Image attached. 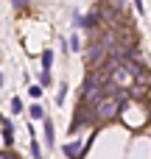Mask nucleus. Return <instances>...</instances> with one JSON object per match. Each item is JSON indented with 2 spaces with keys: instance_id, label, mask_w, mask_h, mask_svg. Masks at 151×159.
Segmentation results:
<instances>
[{
  "instance_id": "f257e3e1",
  "label": "nucleus",
  "mask_w": 151,
  "mask_h": 159,
  "mask_svg": "<svg viewBox=\"0 0 151 159\" xmlns=\"http://www.w3.org/2000/svg\"><path fill=\"white\" fill-rule=\"evenodd\" d=\"M115 112H118V103H115V101H104V98L98 101V115H101V117H112Z\"/></svg>"
},
{
  "instance_id": "f03ea898",
  "label": "nucleus",
  "mask_w": 151,
  "mask_h": 159,
  "mask_svg": "<svg viewBox=\"0 0 151 159\" xmlns=\"http://www.w3.org/2000/svg\"><path fill=\"white\" fill-rule=\"evenodd\" d=\"M45 145H48V148H53V145H56V134H53V123H50L48 117H45Z\"/></svg>"
},
{
  "instance_id": "7ed1b4c3",
  "label": "nucleus",
  "mask_w": 151,
  "mask_h": 159,
  "mask_svg": "<svg viewBox=\"0 0 151 159\" xmlns=\"http://www.w3.org/2000/svg\"><path fill=\"white\" fill-rule=\"evenodd\" d=\"M81 145H84V140H78V143H70V145H64V154L70 159H76L78 157V151H81Z\"/></svg>"
},
{
  "instance_id": "20e7f679",
  "label": "nucleus",
  "mask_w": 151,
  "mask_h": 159,
  "mask_svg": "<svg viewBox=\"0 0 151 159\" xmlns=\"http://www.w3.org/2000/svg\"><path fill=\"white\" fill-rule=\"evenodd\" d=\"M53 67V50H42V70Z\"/></svg>"
},
{
  "instance_id": "39448f33",
  "label": "nucleus",
  "mask_w": 151,
  "mask_h": 159,
  "mask_svg": "<svg viewBox=\"0 0 151 159\" xmlns=\"http://www.w3.org/2000/svg\"><path fill=\"white\" fill-rule=\"evenodd\" d=\"M28 115H31V117H34V120H45V109H42V106H39V103H34V106H31V109H28Z\"/></svg>"
},
{
  "instance_id": "423d86ee",
  "label": "nucleus",
  "mask_w": 151,
  "mask_h": 159,
  "mask_svg": "<svg viewBox=\"0 0 151 159\" xmlns=\"http://www.w3.org/2000/svg\"><path fill=\"white\" fill-rule=\"evenodd\" d=\"M31 157L42 159V148H39V140H36V137H31Z\"/></svg>"
},
{
  "instance_id": "0eeeda50",
  "label": "nucleus",
  "mask_w": 151,
  "mask_h": 159,
  "mask_svg": "<svg viewBox=\"0 0 151 159\" xmlns=\"http://www.w3.org/2000/svg\"><path fill=\"white\" fill-rule=\"evenodd\" d=\"M95 25H98V14H87V17H84V28H87V31H92Z\"/></svg>"
},
{
  "instance_id": "6e6552de",
  "label": "nucleus",
  "mask_w": 151,
  "mask_h": 159,
  "mask_svg": "<svg viewBox=\"0 0 151 159\" xmlns=\"http://www.w3.org/2000/svg\"><path fill=\"white\" fill-rule=\"evenodd\" d=\"M67 45H70V48H67V50H73V53H81V39H78V36H76V34H73V36H70V42H67Z\"/></svg>"
},
{
  "instance_id": "1a4fd4ad",
  "label": "nucleus",
  "mask_w": 151,
  "mask_h": 159,
  "mask_svg": "<svg viewBox=\"0 0 151 159\" xmlns=\"http://www.w3.org/2000/svg\"><path fill=\"white\" fill-rule=\"evenodd\" d=\"M64 98H67V84L62 81V87H59V92H56V106H62V103H64Z\"/></svg>"
},
{
  "instance_id": "9d476101",
  "label": "nucleus",
  "mask_w": 151,
  "mask_h": 159,
  "mask_svg": "<svg viewBox=\"0 0 151 159\" xmlns=\"http://www.w3.org/2000/svg\"><path fill=\"white\" fill-rule=\"evenodd\" d=\"M48 84H50V70H42V73H39V87L45 89Z\"/></svg>"
},
{
  "instance_id": "9b49d317",
  "label": "nucleus",
  "mask_w": 151,
  "mask_h": 159,
  "mask_svg": "<svg viewBox=\"0 0 151 159\" xmlns=\"http://www.w3.org/2000/svg\"><path fill=\"white\" fill-rule=\"evenodd\" d=\"M28 95H31V98H42V87H39V84H31V87H28Z\"/></svg>"
},
{
  "instance_id": "f8f14e48",
  "label": "nucleus",
  "mask_w": 151,
  "mask_h": 159,
  "mask_svg": "<svg viewBox=\"0 0 151 159\" xmlns=\"http://www.w3.org/2000/svg\"><path fill=\"white\" fill-rule=\"evenodd\" d=\"M73 28H84V17L78 11H73Z\"/></svg>"
},
{
  "instance_id": "ddd939ff",
  "label": "nucleus",
  "mask_w": 151,
  "mask_h": 159,
  "mask_svg": "<svg viewBox=\"0 0 151 159\" xmlns=\"http://www.w3.org/2000/svg\"><path fill=\"white\" fill-rule=\"evenodd\" d=\"M11 112H14V115L22 112V101H20V98H11Z\"/></svg>"
},
{
  "instance_id": "4468645a",
  "label": "nucleus",
  "mask_w": 151,
  "mask_h": 159,
  "mask_svg": "<svg viewBox=\"0 0 151 159\" xmlns=\"http://www.w3.org/2000/svg\"><path fill=\"white\" fill-rule=\"evenodd\" d=\"M3 126H6V131H3L6 134V143H11V123H3Z\"/></svg>"
},
{
  "instance_id": "2eb2a0df",
  "label": "nucleus",
  "mask_w": 151,
  "mask_h": 159,
  "mask_svg": "<svg viewBox=\"0 0 151 159\" xmlns=\"http://www.w3.org/2000/svg\"><path fill=\"white\" fill-rule=\"evenodd\" d=\"M134 8H137V14H143V11H146V6H143V0H134Z\"/></svg>"
},
{
  "instance_id": "dca6fc26",
  "label": "nucleus",
  "mask_w": 151,
  "mask_h": 159,
  "mask_svg": "<svg viewBox=\"0 0 151 159\" xmlns=\"http://www.w3.org/2000/svg\"><path fill=\"white\" fill-rule=\"evenodd\" d=\"M14 6H25V0H14Z\"/></svg>"
},
{
  "instance_id": "f3484780",
  "label": "nucleus",
  "mask_w": 151,
  "mask_h": 159,
  "mask_svg": "<svg viewBox=\"0 0 151 159\" xmlns=\"http://www.w3.org/2000/svg\"><path fill=\"white\" fill-rule=\"evenodd\" d=\"M0 87H3V75H0Z\"/></svg>"
}]
</instances>
